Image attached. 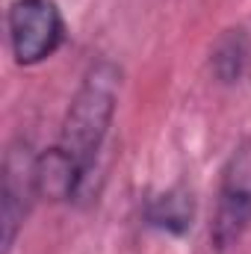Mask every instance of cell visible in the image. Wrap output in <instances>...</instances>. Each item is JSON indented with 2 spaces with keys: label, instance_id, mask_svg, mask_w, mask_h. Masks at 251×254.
<instances>
[{
  "label": "cell",
  "instance_id": "6da1fadb",
  "mask_svg": "<svg viewBox=\"0 0 251 254\" xmlns=\"http://www.w3.org/2000/svg\"><path fill=\"white\" fill-rule=\"evenodd\" d=\"M119 89H122V68L113 60H98L83 74L68 113L63 119V130L57 145H51L65 163L74 169L80 184L86 187L101 148L107 142V133L116 119L119 107Z\"/></svg>",
  "mask_w": 251,
  "mask_h": 254
},
{
  "label": "cell",
  "instance_id": "7a4b0ae2",
  "mask_svg": "<svg viewBox=\"0 0 251 254\" xmlns=\"http://www.w3.org/2000/svg\"><path fill=\"white\" fill-rule=\"evenodd\" d=\"M251 228V136L237 142L222 166L216 210L210 222V243L222 254L234 249Z\"/></svg>",
  "mask_w": 251,
  "mask_h": 254
},
{
  "label": "cell",
  "instance_id": "3957f363",
  "mask_svg": "<svg viewBox=\"0 0 251 254\" xmlns=\"http://www.w3.org/2000/svg\"><path fill=\"white\" fill-rule=\"evenodd\" d=\"M6 30L12 57L24 68L51 60L65 42V21L54 0H12Z\"/></svg>",
  "mask_w": 251,
  "mask_h": 254
},
{
  "label": "cell",
  "instance_id": "277c9868",
  "mask_svg": "<svg viewBox=\"0 0 251 254\" xmlns=\"http://www.w3.org/2000/svg\"><path fill=\"white\" fill-rule=\"evenodd\" d=\"M39 154L27 139H12L3 154V190H0V225L3 254L15 249V240L39 201Z\"/></svg>",
  "mask_w": 251,
  "mask_h": 254
},
{
  "label": "cell",
  "instance_id": "5b68a950",
  "mask_svg": "<svg viewBox=\"0 0 251 254\" xmlns=\"http://www.w3.org/2000/svg\"><path fill=\"white\" fill-rule=\"evenodd\" d=\"M251 65V39L246 27H228L210 48V74L222 86H234Z\"/></svg>",
  "mask_w": 251,
  "mask_h": 254
},
{
  "label": "cell",
  "instance_id": "8992f818",
  "mask_svg": "<svg viewBox=\"0 0 251 254\" xmlns=\"http://www.w3.org/2000/svg\"><path fill=\"white\" fill-rule=\"evenodd\" d=\"M145 219H148V225H154V228H160V231L184 234L189 225H192V198L181 190L163 192L160 198H154V201L148 204Z\"/></svg>",
  "mask_w": 251,
  "mask_h": 254
}]
</instances>
